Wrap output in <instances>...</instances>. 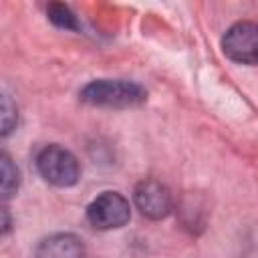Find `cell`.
<instances>
[{"label": "cell", "mask_w": 258, "mask_h": 258, "mask_svg": "<svg viewBox=\"0 0 258 258\" xmlns=\"http://www.w3.org/2000/svg\"><path fill=\"white\" fill-rule=\"evenodd\" d=\"M81 101L105 109H131L147 101V91L133 81L125 79H97L83 87Z\"/></svg>", "instance_id": "cell-1"}, {"label": "cell", "mask_w": 258, "mask_h": 258, "mask_svg": "<svg viewBox=\"0 0 258 258\" xmlns=\"http://www.w3.org/2000/svg\"><path fill=\"white\" fill-rule=\"evenodd\" d=\"M36 169L40 177L54 187H71L81 175L77 157L60 145L42 147L36 155Z\"/></svg>", "instance_id": "cell-2"}, {"label": "cell", "mask_w": 258, "mask_h": 258, "mask_svg": "<svg viewBox=\"0 0 258 258\" xmlns=\"http://www.w3.org/2000/svg\"><path fill=\"white\" fill-rule=\"evenodd\" d=\"M46 16H48V20H50L54 26H58V28H64V30H79V28H81L77 16L73 14V10H71L67 4H62V2H52V4H48Z\"/></svg>", "instance_id": "cell-8"}, {"label": "cell", "mask_w": 258, "mask_h": 258, "mask_svg": "<svg viewBox=\"0 0 258 258\" xmlns=\"http://www.w3.org/2000/svg\"><path fill=\"white\" fill-rule=\"evenodd\" d=\"M34 258H85V246L79 236L71 232H58L38 242Z\"/></svg>", "instance_id": "cell-6"}, {"label": "cell", "mask_w": 258, "mask_h": 258, "mask_svg": "<svg viewBox=\"0 0 258 258\" xmlns=\"http://www.w3.org/2000/svg\"><path fill=\"white\" fill-rule=\"evenodd\" d=\"M18 121V113H16V105H12L10 97L4 95L2 97V135H8Z\"/></svg>", "instance_id": "cell-9"}, {"label": "cell", "mask_w": 258, "mask_h": 258, "mask_svg": "<svg viewBox=\"0 0 258 258\" xmlns=\"http://www.w3.org/2000/svg\"><path fill=\"white\" fill-rule=\"evenodd\" d=\"M224 54L238 64H258V24L236 22L222 36Z\"/></svg>", "instance_id": "cell-4"}, {"label": "cell", "mask_w": 258, "mask_h": 258, "mask_svg": "<svg viewBox=\"0 0 258 258\" xmlns=\"http://www.w3.org/2000/svg\"><path fill=\"white\" fill-rule=\"evenodd\" d=\"M0 175H2V198L8 200L10 196L16 194L18 183H20L18 167L12 163V159L8 157V153H2L0 155Z\"/></svg>", "instance_id": "cell-7"}, {"label": "cell", "mask_w": 258, "mask_h": 258, "mask_svg": "<svg viewBox=\"0 0 258 258\" xmlns=\"http://www.w3.org/2000/svg\"><path fill=\"white\" fill-rule=\"evenodd\" d=\"M131 206L119 191H103L87 206V220L97 230H115L129 222Z\"/></svg>", "instance_id": "cell-3"}, {"label": "cell", "mask_w": 258, "mask_h": 258, "mask_svg": "<svg viewBox=\"0 0 258 258\" xmlns=\"http://www.w3.org/2000/svg\"><path fill=\"white\" fill-rule=\"evenodd\" d=\"M133 200L141 216L149 220H163L171 212V194L157 179H143L135 185Z\"/></svg>", "instance_id": "cell-5"}]
</instances>
